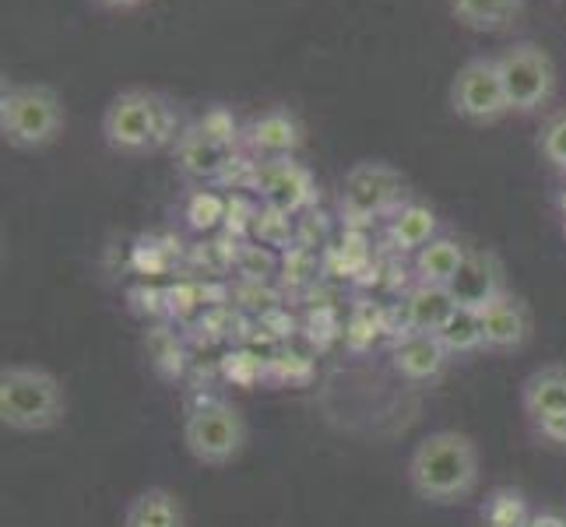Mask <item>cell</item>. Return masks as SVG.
<instances>
[{
    "mask_svg": "<svg viewBox=\"0 0 566 527\" xmlns=\"http://www.w3.org/2000/svg\"><path fill=\"white\" fill-rule=\"evenodd\" d=\"M538 151L545 155V162H549L553 169L566 172V113H556L553 120L542 127Z\"/></svg>",
    "mask_w": 566,
    "mask_h": 527,
    "instance_id": "cell-25",
    "label": "cell"
},
{
    "mask_svg": "<svg viewBox=\"0 0 566 527\" xmlns=\"http://www.w3.org/2000/svg\"><path fill=\"white\" fill-rule=\"evenodd\" d=\"M532 514L528 499L514 485H500L482 499V527H528Z\"/></svg>",
    "mask_w": 566,
    "mask_h": 527,
    "instance_id": "cell-22",
    "label": "cell"
},
{
    "mask_svg": "<svg viewBox=\"0 0 566 527\" xmlns=\"http://www.w3.org/2000/svg\"><path fill=\"white\" fill-rule=\"evenodd\" d=\"M103 141L116 155H151L172 141V109L159 92L124 88L103 109Z\"/></svg>",
    "mask_w": 566,
    "mask_h": 527,
    "instance_id": "cell-2",
    "label": "cell"
},
{
    "mask_svg": "<svg viewBox=\"0 0 566 527\" xmlns=\"http://www.w3.org/2000/svg\"><path fill=\"white\" fill-rule=\"evenodd\" d=\"M482 461L479 446L458 429H437L416 443L408 457V485L412 493L433 506H451L479 489Z\"/></svg>",
    "mask_w": 566,
    "mask_h": 527,
    "instance_id": "cell-1",
    "label": "cell"
},
{
    "mask_svg": "<svg viewBox=\"0 0 566 527\" xmlns=\"http://www.w3.org/2000/svg\"><path fill=\"white\" fill-rule=\"evenodd\" d=\"M64 99L50 85H11L0 95V138L18 151H39L64 134Z\"/></svg>",
    "mask_w": 566,
    "mask_h": 527,
    "instance_id": "cell-4",
    "label": "cell"
},
{
    "mask_svg": "<svg viewBox=\"0 0 566 527\" xmlns=\"http://www.w3.org/2000/svg\"><path fill=\"white\" fill-rule=\"evenodd\" d=\"M451 11L464 29L500 32L521 14V0H451Z\"/></svg>",
    "mask_w": 566,
    "mask_h": 527,
    "instance_id": "cell-20",
    "label": "cell"
},
{
    "mask_svg": "<svg viewBox=\"0 0 566 527\" xmlns=\"http://www.w3.org/2000/svg\"><path fill=\"white\" fill-rule=\"evenodd\" d=\"M454 292L458 306L482 309L485 303H493L500 292H506L503 282V264L496 261V253L490 250H468V257L458 271V278L447 285Z\"/></svg>",
    "mask_w": 566,
    "mask_h": 527,
    "instance_id": "cell-12",
    "label": "cell"
},
{
    "mask_svg": "<svg viewBox=\"0 0 566 527\" xmlns=\"http://www.w3.org/2000/svg\"><path fill=\"white\" fill-rule=\"evenodd\" d=\"M184 219H187L190 229L211 232L214 225H222L229 219V204L214 190H193L187 198V204H184Z\"/></svg>",
    "mask_w": 566,
    "mask_h": 527,
    "instance_id": "cell-23",
    "label": "cell"
},
{
    "mask_svg": "<svg viewBox=\"0 0 566 527\" xmlns=\"http://www.w3.org/2000/svg\"><path fill=\"white\" fill-rule=\"evenodd\" d=\"M243 141L258 159H292L303 148L306 134L300 116L289 106H268L258 116H250V124L243 127Z\"/></svg>",
    "mask_w": 566,
    "mask_h": 527,
    "instance_id": "cell-10",
    "label": "cell"
},
{
    "mask_svg": "<svg viewBox=\"0 0 566 527\" xmlns=\"http://www.w3.org/2000/svg\"><path fill=\"white\" fill-rule=\"evenodd\" d=\"M451 109L464 124H475V127H490V124H500L503 116H511V103H506L496 56H485V53L468 56L454 71Z\"/></svg>",
    "mask_w": 566,
    "mask_h": 527,
    "instance_id": "cell-7",
    "label": "cell"
},
{
    "mask_svg": "<svg viewBox=\"0 0 566 527\" xmlns=\"http://www.w3.org/2000/svg\"><path fill=\"white\" fill-rule=\"evenodd\" d=\"M387 236L401 253H419L426 243H433L440 236V219L433 208H426L419 201H405L387 219Z\"/></svg>",
    "mask_w": 566,
    "mask_h": 527,
    "instance_id": "cell-15",
    "label": "cell"
},
{
    "mask_svg": "<svg viewBox=\"0 0 566 527\" xmlns=\"http://www.w3.org/2000/svg\"><path fill=\"white\" fill-rule=\"evenodd\" d=\"M528 527H566V517L556 514V510H535Z\"/></svg>",
    "mask_w": 566,
    "mask_h": 527,
    "instance_id": "cell-27",
    "label": "cell"
},
{
    "mask_svg": "<svg viewBox=\"0 0 566 527\" xmlns=\"http://www.w3.org/2000/svg\"><path fill=\"white\" fill-rule=\"evenodd\" d=\"M408 201L405 176L387 162H356L345 172L342 211L348 219H390Z\"/></svg>",
    "mask_w": 566,
    "mask_h": 527,
    "instance_id": "cell-8",
    "label": "cell"
},
{
    "mask_svg": "<svg viewBox=\"0 0 566 527\" xmlns=\"http://www.w3.org/2000/svg\"><path fill=\"white\" fill-rule=\"evenodd\" d=\"M184 446L193 461L208 467L232 464L247 446V419L237 404L208 401L193 408L184 422Z\"/></svg>",
    "mask_w": 566,
    "mask_h": 527,
    "instance_id": "cell-6",
    "label": "cell"
},
{
    "mask_svg": "<svg viewBox=\"0 0 566 527\" xmlns=\"http://www.w3.org/2000/svg\"><path fill=\"white\" fill-rule=\"evenodd\" d=\"M454 309H458V299L447 285L416 282V288L408 292V303H405V320H408V330H437Z\"/></svg>",
    "mask_w": 566,
    "mask_h": 527,
    "instance_id": "cell-19",
    "label": "cell"
},
{
    "mask_svg": "<svg viewBox=\"0 0 566 527\" xmlns=\"http://www.w3.org/2000/svg\"><path fill=\"white\" fill-rule=\"evenodd\" d=\"M67 415V390L50 369L4 366L0 369V422L14 433H46Z\"/></svg>",
    "mask_w": 566,
    "mask_h": 527,
    "instance_id": "cell-3",
    "label": "cell"
},
{
    "mask_svg": "<svg viewBox=\"0 0 566 527\" xmlns=\"http://www.w3.org/2000/svg\"><path fill=\"white\" fill-rule=\"evenodd\" d=\"M390 362L405 380H437L443 373V366L451 362V351L440 345L433 330H408L390 348Z\"/></svg>",
    "mask_w": 566,
    "mask_h": 527,
    "instance_id": "cell-14",
    "label": "cell"
},
{
    "mask_svg": "<svg viewBox=\"0 0 566 527\" xmlns=\"http://www.w3.org/2000/svg\"><path fill=\"white\" fill-rule=\"evenodd\" d=\"M496 67L506 88V103L511 113L532 116L542 106L553 103L556 95V64L549 50H542L532 39H517V43L503 46L496 53Z\"/></svg>",
    "mask_w": 566,
    "mask_h": 527,
    "instance_id": "cell-5",
    "label": "cell"
},
{
    "mask_svg": "<svg viewBox=\"0 0 566 527\" xmlns=\"http://www.w3.org/2000/svg\"><path fill=\"white\" fill-rule=\"evenodd\" d=\"M253 190L264 201V208L279 214H300L317 201V183L303 162L292 159H258L250 176Z\"/></svg>",
    "mask_w": 566,
    "mask_h": 527,
    "instance_id": "cell-9",
    "label": "cell"
},
{
    "mask_svg": "<svg viewBox=\"0 0 566 527\" xmlns=\"http://www.w3.org/2000/svg\"><path fill=\"white\" fill-rule=\"evenodd\" d=\"M103 8H134L138 0H99Z\"/></svg>",
    "mask_w": 566,
    "mask_h": 527,
    "instance_id": "cell-28",
    "label": "cell"
},
{
    "mask_svg": "<svg viewBox=\"0 0 566 527\" xmlns=\"http://www.w3.org/2000/svg\"><path fill=\"white\" fill-rule=\"evenodd\" d=\"M172 155H177V169L190 180H219V176L237 162V148H229L222 141H211L208 134H201L198 127H187L177 145H172Z\"/></svg>",
    "mask_w": 566,
    "mask_h": 527,
    "instance_id": "cell-13",
    "label": "cell"
},
{
    "mask_svg": "<svg viewBox=\"0 0 566 527\" xmlns=\"http://www.w3.org/2000/svg\"><path fill=\"white\" fill-rule=\"evenodd\" d=\"M521 408L532 422L566 408V366H542L521 383Z\"/></svg>",
    "mask_w": 566,
    "mask_h": 527,
    "instance_id": "cell-17",
    "label": "cell"
},
{
    "mask_svg": "<svg viewBox=\"0 0 566 527\" xmlns=\"http://www.w3.org/2000/svg\"><path fill=\"white\" fill-rule=\"evenodd\" d=\"M559 219H563V232H566V190L559 193Z\"/></svg>",
    "mask_w": 566,
    "mask_h": 527,
    "instance_id": "cell-29",
    "label": "cell"
},
{
    "mask_svg": "<svg viewBox=\"0 0 566 527\" xmlns=\"http://www.w3.org/2000/svg\"><path fill=\"white\" fill-rule=\"evenodd\" d=\"M535 433L549 443V446H566V408H559V412H549L535 419Z\"/></svg>",
    "mask_w": 566,
    "mask_h": 527,
    "instance_id": "cell-26",
    "label": "cell"
},
{
    "mask_svg": "<svg viewBox=\"0 0 566 527\" xmlns=\"http://www.w3.org/2000/svg\"><path fill=\"white\" fill-rule=\"evenodd\" d=\"M468 257V246L454 236H440L433 243H426L416 253V282L422 285H451L458 278V271Z\"/></svg>",
    "mask_w": 566,
    "mask_h": 527,
    "instance_id": "cell-18",
    "label": "cell"
},
{
    "mask_svg": "<svg viewBox=\"0 0 566 527\" xmlns=\"http://www.w3.org/2000/svg\"><path fill=\"white\" fill-rule=\"evenodd\" d=\"M193 127H198L201 134H208L211 141H222L229 148H237V141L243 138V127L237 124V116H232L229 109H222V106L205 109L198 120H193Z\"/></svg>",
    "mask_w": 566,
    "mask_h": 527,
    "instance_id": "cell-24",
    "label": "cell"
},
{
    "mask_svg": "<svg viewBox=\"0 0 566 527\" xmlns=\"http://www.w3.org/2000/svg\"><path fill=\"white\" fill-rule=\"evenodd\" d=\"M124 527H187V514L177 493L151 485L127 503Z\"/></svg>",
    "mask_w": 566,
    "mask_h": 527,
    "instance_id": "cell-16",
    "label": "cell"
},
{
    "mask_svg": "<svg viewBox=\"0 0 566 527\" xmlns=\"http://www.w3.org/2000/svg\"><path fill=\"white\" fill-rule=\"evenodd\" d=\"M433 335L440 338V345L451 351V356H472V351H482V320H479V309L458 306L454 314L433 330Z\"/></svg>",
    "mask_w": 566,
    "mask_h": 527,
    "instance_id": "cell-21",
    "label": "cell"
},
{
    "mask_svg": "<svg viewBox=\"0 0 566 527\" xmlns=\"http://www.w3.org/2000/svg\"><path fill=\"white\" fill-rule=\"evenodd\" d=\"M482 320V351H517L532 338V309L517 292H500L493 303L479 309Z\"/></svg>",
    "mask_w": 566,
    "mask_h": 527,
    "instance_id": "cell-11",
    "label": "cell"
}]
</instances>
